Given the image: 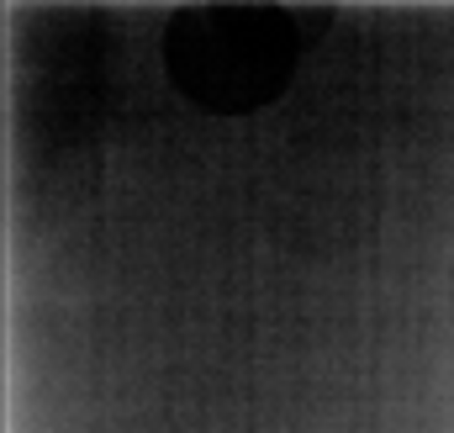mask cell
<instances>
[{
    "mask_svg": "<svg viewBox=\"0 0 454 433\" xmlns=\"http://www.w3.org/2000/svg\"><path fill=\"white\" fill-rule=\"evenodd\" d=\"M450 312H454V270H450Z\"/></svg>",
    "mask_w": 454,
    "mask_h": 433,
    "instance_id": "1",
    "label": "cell"
}]
</instances>
